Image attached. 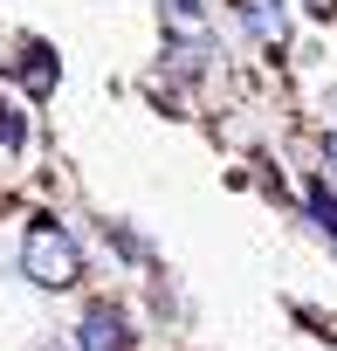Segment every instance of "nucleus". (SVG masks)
<instances>
[{
  "label": "nucleus",
  "mask_w": 337,
  "mask_h": 351,
  "mask_svg": "<svg viewBox=\"0 0 337 351\" xmlns=\"http://www.w3.org/2000/svg\"><path fill=\"white\" fill-rule=\"evenodd\" d=\"M165 21H173V35H193V42H200V28H207L200 0H165Z\"/></svg>",
  "instance_id": "obj_5"
},
{
  "label": "nucleus",
  "mask_w": 337,
  "mask_h": 351,
  "mask_svg": "<svg viewBox=\"0 0 337 351\" xmlns=\"http://www.w3.org/2000/svg\"><path fill=\"white\" fill-rule=\"evenodd\" d=\"M21 76H28L35 97H49V90H55V49H49V42H28V49H21Z\"/></svg>",
  "instance_id": "obj_4"
},
{
  "label": "nucleus",
  "mask_w": 337,
  "mask_h": 351,
  "mask_svg": "<svg viewBox=\"0 0 337 351\" xmlns=\"http://www.w3.org/2000/svg\"><path fill=\"white\" fill-rule=\"evenodd\" d=\"M21 276L42 282V289H69L83 276V255H76V234L55 228V221H35L28 241H21Z\"/></svg>",
  "instance_id": "obj_1"
},
{
  "label": "nucleus",
  "mask_w": 337,
  "mask_h": 351,
  "mask_svg": "<svg viewBox=\"0 0 337 351\" xmlns=\"http://www.w3.org/2000/svg\"><path fill=\"white\" fill-rule=\"evenodd\" d=\"M76 351H131V324L117 303H90L76 324Z\"/></svg>",
  "instance_id": "obj_2"
},
{
  "label": "nucleus",
  "mask_w": 337,
  "mask_h": 351,
  "mask_svg": "<svg viewBox=\"0 0 337 351\" xmlns=\"http://www.w3.org/2000/svg\"><path fill=\"white\" fill-rule=\"evenodd\" d=\"M330 158H337V131H330Z\"/></svg>",
  "instance_id": "obj_7"
},
{
  "label": "nucleus",
  "mask_w": 337,
  "mask_h": 351,
  "mask_svg": "<svg viewBox=\"0 0 337 351\" xmlns=\"http://www.w3.org/2000/svg\"><path fill=\"white\" fill-rule=\"evenodd\" d=\"M234 14H241V28L262 49H282L289 42V8H282V0H234Z\"/></svg>",
  "instance_id": "obj_3"
},
{
  "label": "nucleus",
  "mask_w": 337,
  "mask_h": 351,
  "mask_svg": "<svg viewBox=\"0 0 337 351\" xmlns=\"http://www.w3.org/2000/svg\"><path fill=\"white\" fill-rule=\"evenodd\" d=\"M21 138H28V117H21L14 104H0V152H14Z\"/></svg>",
  "instance_id": "obj_6"
}]
</instances>
